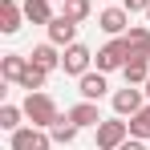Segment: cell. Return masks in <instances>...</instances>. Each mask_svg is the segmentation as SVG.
Segmentation results:
<instances>
[{"mask_svg":"<svg viewBox=\"0 0 150 150\" xmlns=\"http://www.w3.org/2000/svg\"><path fill=\"white\" fill-rule=\"evenodd\" d=\"M45 28H49V41H53V45H61V49L77 41V21H73V16H65V12H61V16H53Z\"/></svg>","mask_w":150,"mask_h":150,"instance_id":"obj_8","label":"cell"},{"mask_svg":"<svg viewBox=\"0 0 150 150\" xmlns=\"http://www.w3.org/2000/svg\"><path fill=\"white\" fill-rule=\"evenodd\" d=\"M49 134H53V142H57V146H73V138H77V126L69 122V114H65V118H57V122L49 126Z\"/></svg>","mask_w":150,"mask_h":150,"instance_id":"obj_16","label":"cell"},{"mask_svg":"<svg viewBox=\"0 0 150 150\" xmlns=\"http://www.w3.org/2000/svg\"><path fill=\"white\" fill-rule=\"evenodd\" d=\"M21 118H25V105H12V101H4L0 105V130H21Z\"/></svg>","mask_w":150,"mask_h":150,"instance_id":"obj_17","label":"cell"},{"mask_svg":"<svg viewBox=\"0 0 150 150\" xmlns=\"http://www.w3.org/2000/svg\"><path fill=\"white\" fill-rule=\"evenodd\" d=\"M118 150H146V138H126Z\"/></svg>","mask_w":150,"mask_h":150,"instance_id":"obj_22","label":"cell"},{"mask_svg":"<svg viewBox=\"0 0 150 150\" xmlns=\"http://www.w3.org/2000/svg\"><path fill=\"white\" fill-rule=\"evenodd\" d=\"M89 65H93V53L85 49L81 41L65 45V53H61V69H65L69 77H85V73H89Z\"/></svg>","mask_w":150,"mask_h":150,"instance_id":"obj_6","label":"cell"},{"mask_svg":"<svg viewBox=\"0 0 150 150\" xmlns=\"http://www.w3.org/2000/svg\"><path fill=\"white\" fill-rule=\"evenodd\" d=\"M61 4H65V0H61Z\"/></svg>","mask_w":150,"mask_h":150,"instance_id":"obj_25","label":"cell"},{"mask_svg":"<svg viewBox=\"0 0 150 150\" xmlns=\"http://www.w3.org/2000/svg\"><path fill=\"white\" fill-rule=\"evenodd\" d=\"M77 93H81L85 101H101L105 93H110V81H105V73H101V69H98V73L89 69L85 77H77Z\"/></svg>","mask_w":150,"mask_h":150,"instance_id":"obj_7","label":"cell"},{"mask_svg":"<svg viewBox=\"0 0 150 150\" xmlns=\"http://www.w3.org/2000/svg\"><path fill=\"white\" fill-rule=\"evenodd\" d=\"M130 138H150V101L130 118Z\"/></svg>","mask_w":150,"mask_h":150,"instance_id":"obj_19","label":"cell"},{"mask_svg":"<svg viewBox=\"0 0 150 150\" xmlns=\"http://www.w3.org/2000/svg\"><path fill=\"white\" fill-rule=\"evenodd\" d=\"M25 21L49 25V21H53V0H25Z\"/></svg>","mask_w":150,"mask_h":150,"instance_id":"obj_15","label":"cell"},{"mask_svg":"<svg viewBox=\"0 0 150 150\" xmlns=\"http://www.w3.org/2000/svg\"><path fill=\"white\" fill-rule=\"evenodd\" d=\"M45 69H41V65H33V61H28V69H25V77H21V89H28V93H37V89H45Z\"/></svg>","mask_w":150,"mask_h":150,"instance_id":"obj_18","label":"cell"},{"mask_svg":"<svg viewBox=\"0 0 150 150\" xmlns=\"http://www.w3.org/2000/svg\"><path fill=\"white\" fill-rule=\"evenodd\" d=\"M8 146L12 150H49L53 146V134L41 130V126H21V130L8 134Z\"/></svg>","mask_w":150,"mask_h":150,"instance_id":"obj_3","label":"cell"},{"mask_svg":"<svg viewBox=\"0 0 150 150\" xmlns=\"http://www.w3.org/2000/svg\"><path fill=\"white\" fill-rule=\"evenodd\" d=\"M110 101H114V114H118V118H134V114L146 105V89L126 85V89H114V93H110Z\"/></svg>","mask_w":150,"mask_h":150,"instance_id":"obj_5","label":"cell"},{"mask_svg":"<svg viewBox=\"0 0 150 150\" xmlns=\"http://www.w3.org/2000/svg\"><path fill=\"white\" fill-rule=\"evenodd\" d=\"M142 89H146V98H150V77H146V85H142Z\"/></svg>","mask_w":150,"mask_h":150,"instance_id":"obj_23","label":"cell"},{"mask_svg":"<svg viewBox=\"0 0 150 150\" xmlns=\"http://www.w3.org/2000/svg\"><path fill=\"white\" fill-rule=\"evenodd\" d=\"M93 138H98V150H118L126 138H130V122L118 118V114H114V118H101V126L93 130Z\"/></svg>","mask_w":150,"mask_h":150,"instance_id":"obj_2","label":"cell"},{"mask_svg":"<svg viewBox=\"0 0 150 150\" xmlns=\"http://www.w3.org/2000/svg\"><path fill=\"white\" fill-rule=\"evenodd\" d=\"M98 28L105 33V37H122L126 28H130V12L118 8V4H114V8H105V12L98 16Z\"/></svg>","mask_w":150,"mask_h":150,"instance_id":"obj_10","label":"cell"},{"mask_svg":"<svg viewBox=\"0 0 150 150\" xmlns=\"http://www.w3.org/2000/svg\"><path fill=\"white\" fill-rule=\"evenodd\" d=\"M122 73H126V85H146V77H150V57H130Z\"/></svg>","mask_w":150,"mask_h":150,"instance_id":"obj_14","label":"cell"},{"mask_svg":"<svg viewBox=\"0 0 150 150\" xmlns=\"http://www.w3.org/2000/svg\"><path fill=\"white\" fill-rule=\"evenodd\" d=\"M25 118H28V126L49 130V126L61 118V110H57V101H53L45 89H37V93H28V98H25Z\"/></svg>","mask_w":150,"mask_h":150,"instance_id":"obj_1","label":"cell"},{"mask_svg":"<svg viewBox=\"0 0 150 150\" xmlns=\"http://www.w3.org/2000/svg\"><path fill=\"white\" fill-rule=\"evenodd\" d=\"M98 69L101 73H114V69H126V61H130V41L126 37H114L105 49H98Z\"/></svg>","mask_w":150,"mask_h":150,"instance_id":"obj_4","label":"cell"},{"mask_svg":"<svg viewBox=\"0 0 150 150\" xmlns=\"http://www.w3.org/2000/svg\"><path fill=\"white\" fill-rule=\"evenodd\" d=\"M25 69H28V57H21V53H4V57H0V77H4L8 85H21Z\"/></svg>","mask_w":150,"mask_h":150,"instance_id":"obj_12","label":"cell"},{"mask_svg":"<svg viewBox=\"0 0 150 150\" xmlns=\"http://www.w3.org/2000/svg\"><path fill=\"white\" fill-rule=\"evenodd\" d=\"M122 8L134 16V12H146V8H150V0H122Z\"/></svg>","mask_w":150,"mask_h":150,"instance_id":"obj_21","label":"cell"},{"mask_svg":"<svg viewBox=\"0 0 150 150\" xmlns=\"http://www.w3.org/2000/svg\"><path fill=\"white\" fill-rule=\"evenodd\" d=\"M65 16H73L77 25L81 21H89V0H65V8H61Z\"/></svg>","mask_w":150,"mask_h":150,"instance_id":"obj_20","label":"cell"},{"mask_svg":"<svg viewBox=\"0 0 150 150\" xmlns=\"http://www.w3.org/2000/svg\"><path fill=\"white\" fill-rule=\"evenodd\" d=\"M61 45H53V41H45V45H37V49L28 53V61H33V65H41V69H45V73H53V69H61Z\"/></svg>","mask_w":150,"mask_h":150,"instance_id":"obj_13","label":"cell"},{"mask_svg":"<svg viewBox=\"0 0 150 150\" xmlns=\"http://www.w3.org/2000/svg\"><path fill=\"white\" fill-rule=\"evenodd\" d=\"M69 122L77 126V130H98L101 126V114H98V101H77L73 110H69Z\"/></svg>","mask_w":150,"mask_h":150,"instance_id":"obj_9","label":"cell"},{"mask_svg":"<svg viewBox=\"0 0 150 150\" xmlns=\"http://www.w3.org/2000/svg\"><path fill=\"white\" fill-rule=\"evenodd\" d=\"M146 21H150V8H146Z\"/></svg>","mask_w":150,"mask_h":150,"instance_id":"obj_24","label":"cell"},{"mask_svg":"<svg viewBox=\"0 0 150 150\" xmlns=\"http://www.w3.org/2000/svg\"><path fill=\"white\" fill-rule=\"evenodd\" d=\"M21 21H25V4H16V0H0V33H4V37L21 33Z\"/></svg>","mask_w":150,"mask_h":150,"instance_id":"obj_11","label":"cell"}]
</instances>
